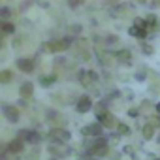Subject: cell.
<instances>
[{
	"mask_svg": "<svg viewBox=\"0 0 160 160\" xmlns=\"http://www.w3.org/2000/svg\"><path fill=\"white\" fill-rule=\"evenodd\" d=\"M152 132H154V130H152V126H145V130H143L145 138H151V136H152Z\"/></svg>",
	"mask_w": 160,
	"mask_h": 160,
	"instance_id": "ba28073f",
	"label": "cell"
},
{
	"mask_svg": "<svg viewBox=\"0 0 160 160\" xmlns=\"http://www.w3.org/2000/svg\"><path fill=\"white\" fill-rule=\"evenodd\" d=\"M0 81H2V83H10L12 81V72H2V73H0Z\"/></svg>",
	"mask_w": 160,
	"mask_h": 160,
	"instance_id": "8992f818",
	"label": "cell"
},
{
	"mask_svg": "<svg viewBox=\"0 0 160 160\" xmlns=\"http://www.w3.org/2000/svg\"><path fill=\"white\" fill-rule=\"evenodd\" d=\"M4 115H6L12 122H15V121L19 119V113H17L13 108H10V106H4Z\"/></svg>",
	"mask_w": 160,
	"mask_h": 160,
	"instance_id": "7a4b0ae2",
	"label": "cell"
},
{
	"mask_svg": "<svg viewBox=\"0 0 160 160\" xmlns=\"http://www.w3.org/2000/svg\"><path fill=\"white\" fill-rule=\"evenodd\" d=\"M4 28H6V32H12V30H13V27H12V25H6Z\"/></svg>",
	"mask_w": 160,
	"mask_h": 160,
	"instance_id": "9c48e42d",
	"label": "cell"
},
{
	"mask_svg": "<svg viewBox=\"0 0 160 160\" xmlns=\"http://www.w3.org/2000/svg\"><path fill=\"white\" fill-rule=\"evenodd\" d=\"M30 94H32V85H30V83H25V85L21 87V96L27 98V96H30Z\"/></svg>",
	"mask_w": 160,
	"mask_h": 160,
	"instance_id": "277c9868",
	"label": "cell"
},
{
	"mask_svg": "<svg viewBox=\"0 0 160 160\" xmlns=\"http://www.w3.org/2000/svg\"><path fill=\"white\" fill-rule=\"evenodd\" d=\"M17 66H19L23 72H30V70L34 68V64H32L30 60H27V58H21V60H17Z\"/></svg>",
	"mask_w": 160,
	"mask_h": 160,
	"instance_id": "3957f363",
	"label": "cell"
},
{
	"mask_svg": "<svg viewBox=\"0 0 160 160\" xmlns=\"http://www.w3.org/2000/svg\"><path fill=\"white\" fill-rule=\"evenodd\" d=\"M77 109L81 111V113L89 111L91 109V98L89 96H81V100H79V104H77Z\"/></svg>",
	"mask_w": 160,
	"mask_h": 160,
	"instance_id": "6da1fadb",
	"label": "cell"
},
{
	"mask_svg": "<svg viewBox=\"0 0 160 160\" xmlns=\"http://www.w3.org/2000/svg\"><path fill=\"white\" fill-rule=\"evenodd\" d=\"M100 119H102V124H106V126H113V117H111V115H102Z\"/></svg>",
	"mask_w": 160,
	"mask_h": 160,
	"instance_id": "52a82bcc",
	"label": "cell"
},
{
	"mask_svg": "<svg viewBox=\"0 0 160 160\" xmlns=\"http://www.w3.org/2000/svg\"><path fill=\"white\" fill-rule=\"evenodd\" d=\"M21 149H23V141H21V139H17V141H13V143L10 145V151H12V152H19Z\"/></svg>",
	"mask_w": 160,
	"mask_h": 160,
	"instance_id": "5b68a950",
	"label": "cell"
},
{
	"mask_svg": "<svg viewBox=\"0 0 160 160\" xmlns=\"http://www.w3.org/2000/svg\"><path fill=\"white\" fill-rule=\"evenodd\" d=\"M156 111H158V113H160V104H158V106H156Z\"/></svg>",
	"mask_w": 160,
	"mask_h": 160,
	"instance_id": "30bf717a",
	"label": "cell"
}]
</instances>
